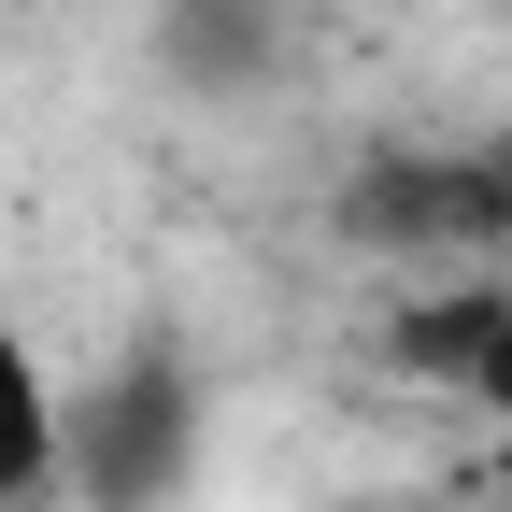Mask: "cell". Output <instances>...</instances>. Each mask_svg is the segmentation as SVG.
Wrapping results in <instances>:
<instances>
[{"instance_id":"1","label":"cell","mask_w":512,"mask_h":512,"mask_svg":"<svg viewBox=\"0 0 512 512\" xmlns=\"http://www.w3.org/2000/svg\"><path fill=\"white\" fill-rule=\"evenodd\" d=\"M200 470V384L185 356H128L86 399H57V498L86 512H171Z\"/></svg>"},{"instance_id":"2","label":"cell","mask_w":512,"mask_h":512,"mask_svg":"<svg viewBox=\"0 0 512 512\" xmlns=\"http://www.w3.org/2000/svg\"><path fill=\"white\" fill-rule=\"evenodd\" d=\"M342 242H370V256H456V271H484V256L512 242L498 143H470V157H441V143L370 157V171L342 185Z\"/></svg>"},{"instance_id":"3","label":"cell","mask_w":512,"mask_h":512,"mask_svg":"<svg viewBox=\"0 0 512 512\" xmlns=\"http://www.w3.org/2000/svg\"><path fill=\"white\" fill-rule=\"evenodd\" d=\"M43 498H57V370L0 313V512H43Z\"/></svg>"},{"instance_id":"4","label":"cell","mask_w":512,"mask_h":512,"mask_svg":"<svg viewBox=\"0 0 512 512\" xmlns=\"http://www.w3.org/2000/svg\"><path fill=\"white\" fill-rule=\"evenodd\" d=\"M171 72L185 86H256L271 72V0H171Z\"/></svg>"},{"instance_id":"5","label":"cell","mask_w":512,"mask_h":512,"mask_svg":"<svg viewBox=\"0 0 512 512\" xmlns=\"http://www.w3.org/2000/svg\"><path fill=\"white\" fill-rule=\"evenodd\" d=\"M456 399L512 427V271H498V328H484V356H470V384H456Z\"/></svg>"},{"instance_id":"6","label":"cell","mask_w":512,"mask_h":512,"mask_svg":"<svg viewBox=\"0 0 512 512\" xmlns=\"http://www.w3.org/2000/svg\"><path fill=\"white\" fill-rule=\"evenodd\" d=\"M498 185H512V128H498Z\"/></svg>"}]
</instances>
